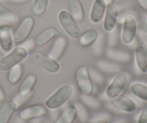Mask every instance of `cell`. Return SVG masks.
<instances>
[{
    "label": "cell",
    "mask_w": 147,
    "mask_h": 123,
    "mask_svg": "<svg viewBox=\"0 0 147 123\" xmlns=\"http://www.w3.org/2000/svg\"><path fill=\"white\" fill-rule=\"evenodd\" d=\"M27 55L28 51L24 47H17L13 49L7 56L0 59V71L2 72L9 71L13 67L24 61Z\"/></svg>",
    "instance_id": "obj_3"
},
{
    "label": "cell",
    "mask_w": 147,
    "mask_h": 123,
    "mask_svg": "<svg viewBox=\"0 0 147 123\" xmlns=\"http://www.w3.org/2000/svg\"><path fill=\"white\" fill-rule=\"evenodd\" d=\"M138 2L142 8L147 11V0H138Z\"/></svg>",
    "instance_id": "obj_29"
},
{
    "label": "cell",
    "mask_w": 147,
    "mask_h": 123,
    "mask_svg": "<svg viewBox=\"0 0 147 123\" xmlns=\"http://www.w3.org/2000/svg\"><path fill=\"white\" fill-rule=\"evenodd\" d=\"M68 40L65 36L56 37L51 48L49 50V56L56 60H58L63 57L67 50Z\"/></svg>",
    "instance_id": "obj_11"
},
{
    "label": "cell",
    "mask_w": 147,
    "mask_h": 123,
    "mask_svg": "<svg viewBox=\"0 0 147 123\" xmlns=\"http://www.w3.org/2000/svg\"><path fill=\"white\" fill-rule=\"evenodd\" d=\"M23 73H24V67L22 65L21 63L17 65L9 71L8 76H7L9 82L11 84H17L22 79Z\"/></svg>",
    "instance_id": "obj_23"
},
{
    "label": "cell",
    "mask_w": 147,
    "mask_h": 123,
    "mask_svg": "<svg viewBox=\"0 0 147 123\" xmlns=\"http://www.w3.org/2000/svg\"><path fill=\"white\" fill-rule=\"evenodd\" d=\"M137 24L134 17L127 16L123 20L121 39L123 43L129 45L132 43L136 37Z\"/></svg>",
    "instance_id": "obj_9"
},
{
    "label": "cell",
    "mask_w": 147,
    "mask_h": 123,
    "mask_svg": "<svg viewBox=\"0 0 147 123\" xmlns=\"http://www.w3.org/2000/svg\"><path fill=\"white\" fill-rule=\"evenodd\" d=\"M37 77L35 74L30 73L25 77L19 86L18 94L21 98H27L31 94L37 83Z\"/></svg>",
    "instance_id": "obj_16"
},
{
    "label": "cell",
    "mask_w": 147,
    "mask_h": 123,
    "mask_svg": "<svg viewBox=\"0 0 147 123\" xmlns=\"http://www.w3.org/2000/svg\"><path fill=\"white\" fill-rule=\"evenodd\" d=\"M111 102L115 107L127 113L133 112L136 109V103L126 95L119 94L116 97L111 99Z\"/></svg>",
    "instance_id": "obj_12"
},
{
    "label": "cell",
    "mask_w": 147,
    "mask_h": 123,
    "mask_svg": "<svg viewBox=\"0 0 147 123\" xmlns=\"http://www.w3.org/2000/svg\"><path fill=\"white\" fill-rule=\"evenodd\" d=\"M58 22L66 34L71 38L78 40L81 35V30L78 22L66 10H62L58 14Z\"/></svg>",
    "instance_id": "obj_4"
},
{
    "label": "cell",
    "mask_w": 147,
    "mask_h": 123,
    "mask_svg": "<svg viewBox=\"0 0 147 123\" xmlns=\"http://www.w3.org/2000/svg\"><path fill=\"white\" fill-rule=\"evenodd\" d=\"M146 74H147V73H146Z\"/></svg>",
    "instance_id": "obj_32"
},
{
    "label": "cell",
    "mask_w": 147,
    "mask_h": 123,
    "mask_svg": "<svg viewBox=\"0 0 147 123\" xmlns=\"http://www.w3.org/2000/svg\"><path fill=\"white\" fill-rule=\"evenodd\" d=\"M141 29L147 34V17H142L139 21Z\"/></svg>",
    "instance_id": "obj_27"
},
{
    "label": "cell",
    "mask_w": 147,
    "mask_h": 123,
    "mask_svg": "<svg viewBox=\"0 0 147 123\" xmlns=\"http://www.w3.org/2000/svg\"><path fill=\"white\" fill-rule=\"evenodd\" d=\"M6 99V94L5 92H4V89H2V87L0 85V102H4Z\"/></svg>",
    "instance_id": "obj_28"
},
{
    "label": "cell",
    "mask_w": 147,
    "mask_h": 123,
    "mask_svg": "<svg viewBox=\"0 0 147 123\" xmlns=\"http://www.w3.org/2000/svg\"><path fill=\"white\" fill-rule=\"evenodd\" d=\"M129 78L125 73L116 75L106 90V95L109 99H113L121 94L128 83Z\"/></svg>",
    "instance_id": "obj_8"
},
{
    "label": "cell",
    "mask_w": 147,
    "mask_h": 123,
    "mask_svg": "<svg viewBox=\"0 0 147 123\" xmlns=\"http://www.w3.org/2000/svg\"><path fill=\"white\" fill-rule=\"evenodd\" d=\"M11 30L7 24L0 26V48L3 51L8 53L13 48L14 46Z\"/></svg>",
    "instance_id": "obj_14"
},
{
    "label": "cell",
    "mask_w": 147,
    "mask_h": 123,
    "mask_svg": "<svg viewBox=\"0 0 147 123\" xmlns=\"http://www.w3.org/2000/svg\"><path fill=\"white\" fill-rule=\"evenodd\" d=\"M17 20L15 13L0 3V21L5 24H14Z\"/></svg>",
    "instance_id": "obj_22"
},
{
    "label": "cell",
    "mask_w": 147,
    "mask_h": 123,
    "mask_svg": "<svg viewBox=\"0 0 147 123\" xmlns=\"http://www.w3.org/2000/svg\"><path fill=\"white\" fill-rule=\"evenodd\" d=\"M103 20V28L106 32L114 30L119 17V10L114 4H111L106 7Z\"/></svg>",
    "instance_id": "obj_10"
},
{
    "label": "cell",
    "mask_w": 147,
    "mask_h": 123,
    "mask_svg": "<svg viewBox=\"0 0 147 123\" xmlns=\"http://www.w3.org/2000/svg\"><path fill=\"white\" fill-rule=\"evenodd\" d=\"M103 1H104V2L106 3V5H109V4H113V0H103Z\"/></svg>",
    "instance_id": "obj_31"
},
{
    "label": "cell",
    "mask_w": 147,
    "mask_h": 123,
    "mask_svg": "<svg viewBox=\"0 0 147 123\" xmlns=\"http://www.w3.org/2000/svg\"><path fill=\"white\" fill-rule=\"evenodd\" d=\"M78 116V109L74 105H70L60 115L55 123H73Z\"/></svg>",
    "instance_id": "obj_21"
},
{
    "label": "cell",
    "mask_w": 147,
    "mask_h": 123,
    "mask_svg": "<svg viewBox=\"0 0 147 123\" xmlns=\"http://www.w3.org/2000/svg\"><path fill=\"white\" fill-rule=\"evenodd\" d=\"M86 123H109L108 121L106 120H93L90 121V122H88Z\"/></svg>",
    "instance_id": "obj_30"
},
{
    "label": "cell",
    "mask_w": 147,
    "mask_h": 123,
    "mask_svg": "<svg viewBox=\"0 0 147 123\" xmlns=\"http://www.w3.org/2000/svg\"><path fill=\"white\" fill-rule=\"evenodd\" d=\"M98 33L96 29L90 28L86 30L79 37V44L83 48H88L92 46L97 40Z\"/></svg>",
    "instance_id": "obj_20"
},
{
    "label": "cell",
    "mask_w": 147,
    "mask_h": 123,
    "mask_svg": "<svg viewBox=\"0 0 147 123\" xmlns=\"http://www.w3.org/2000/svg\"><path fill=\"white\" fill-rule=\"evenodd\" d=\"M30 58L33 64L50 73H57L60 69V65L57 60L40 50L32 52Z\"/></svg>",
    "instance_id": "obj_1"
},
{
    "label": "cell",
    "mask_w": 147,
    "mask_h": 123,
    "mask_svg": "<svg viewBox=\"0 0 147 123\" xmlns=\"http://www.w3.org/2000/svg\"><path fill=\"white\" fill-rule=\"evenodd\" d=\"M47 114L48 109L45 105L36 104L23 109L20 112V118L24 121H30L37 118H44L47 116Z\"/></svg>",
    "instance_id": "obj_7"
},
{
    "label": "cell",
    "mask_w": 147,
    "mask_h": 123,
    "mask_svg": "<svg viewBox=\"0 0 147 123\" xmlns=\"http://www.w3.org/2000/svg\"><path fill=\"white\" fill-rule=\"evenodd\" d=\"M75 79L78 90L82 94L86 96L93 94V85L87 66H83L79 67L76 71Z\"/></svg>",
    "instance_id": "obj_5"
},
{
    "label": "cell",
    "mask_w": 147,
    "mask_h": 123,
    "mask_svg": "<svg viewBox=\"0 0 147 123\" xmlns=\"http://www.w3.org/2000/svg\"><path fill=\"white\" fill-rule=\"evenodd\" d=\"M17 109L14 100H7L0 107V123H9Z\"/></svg>",
    "instance_id": "obj_19"
},
{
    "label": "cell",
    "mask_w": 147,
    "mask_h": 123,
    "mask_svg": "<svg viewBox=\"0 0 147 123\" xmlns=\"http://www.w3.org/2000/svg\"><path fill=\"white\" fill-rule=\"evenodd\" d=\"M130 91L135 96L147 102V86L144 84L133 83L130 86Z\"/></svg>",
    "instance_id": "obj_24"
},
{
    "label": "cell",
    "mask_w": 147,
    "mask_h": 123,
    "mask_svg": "<svg viewBox=\"0 0 147 123\" xmlns=\"http://www.w3.org/2000/svg\"><path fill=\"white\" fill-rule=\"evenodd\" d=\"M35 21L32 16H27L22 20L12 34L13 42L16 45L24 43L29 38L34 29Z\"/></svg>",
    "instance_id": "obj_6"
},
{
    "label": "cell",
    "mask_w": 147,
    "mask_h": 123,
    "mask_svg": "<svg viewBox=\"0 0 147 123\" xmlns=\"http://www.w3.org/2000/svg\"><path fill=\"white\" fill-rule=\"evenodd\" d=\"M138 123H147V103L144 107L138 118Z\"/></svg>",
    "instance_id": "obj_26"
},
{
    "label": "cell",
    "mask_w": 147,
    "mask_h": 123,
    "mask_svg": "<svg viewBox=\"0 0 147 123\" xmlns=\"http://www.w3.org/2000/svg\"><path fill=\"white\" fill-rule=\"evenodd\" d=\"M106 7L107 5L103 0H94L90 14L92 22L98 24L101 22L106 13Z\"/></svg>",
    "instance_id": "obj_17"
},
{
    "label": "cell",
    "mask_w": 147,
    "mask_h": 123,
    "mask_svg": "<svg viewBox=\"0 0 147 123\" xmlns=\"http://www.w3.org/2000/svg\"><path fill=\"white\" fill-rule=\"evenodd\" d=\"M135 59L138 69L144 73H147V46L139 43L135 48Z\"/></svg>",
    "instance_id": "obj_15"
},
{
    "label": "cell",
    "mask_w": 147,
    "mask_h": 123,
    "mask_svg": "<svg viewBox=\"0 0 147 123\" xmlns=\"http://www.w3.org/2000/svg\"><path fill=\"white\" fill-rule=\"evenodd\" d=\"M69 12L78 22H83L85 20V10L80 0H67Z\"/></svg>",
    "instance_id": "obj_18"
},
{
    "label": "cell",
    "mask_w": 147,
    "mask_h": 123,
    "mask_svg": "<svg viewBox=\"0 0 147 123\" xmlns=\"http://www.w3.org/2000/svg\"><path fill=\"white\" fill-rule=\"evenodd\" d=\"M49 5V0H34L32 6V12L37 17L42 16L45 13Z\"/></svg>",
    "instance_id": "obj_25"
},
{
    "label": "cell",
    "mask_w": 147,
    "mask_h": 123,
    "mask_svg": "<svg viewBox=\"0 0 147 123\" xmlns=\"http://www.w3.org/2000/svg\"><path fill=\"white\" fill-rule=\"evenodd\" d=\"M59 31L55 27H50L43 30L34 38V44L37 47H43L53 40L58 37Z\"/></svg>",
    "instance_id": "obj_13"
},
{
    "label": "cell",
    "mask_w": 147,
    "mask_h": 123,
    "mask_svg": "<svg viewBox=\"0 0 147 123\" xmlns=\"http://www.w3.org/2000/svg\"><path fill=\"white\" fill-rule=\"evenodd\" d=\"M73 94V88L71 85L65 84L60 86L45 102V107L48 109L55 110L63 107L70 100Z\"/></svg>",
    "instance_id": "obj_2"
}]
</instances>
